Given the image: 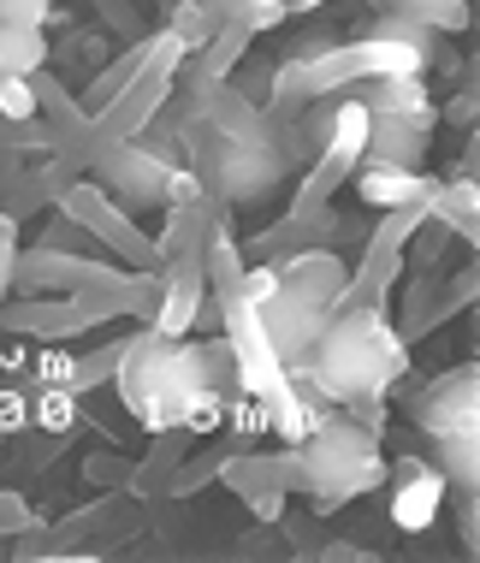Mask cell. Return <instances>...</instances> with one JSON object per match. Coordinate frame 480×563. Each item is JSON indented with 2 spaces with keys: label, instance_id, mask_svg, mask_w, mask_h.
I'll list each match as a JSON object with an SVG mask.
<instances>
[{
  "label": "cell",
  "instance_id": "1",
  "mask_svg": "<svg viewBox=\"0 0 480 563\" xmlns=\"http://www.w3.org/2000/svg\"><path fill=\"white\" fill-rule=\"evenodd\" d=\"M113 391L148 433L160 428H190L197 439L220 433L226 398L237 391L226 332L220 339H167L155 327H137L113 374Z\"/></svg>",
  "mask_w": 480,
  "mask_h": 563
},
{
  "label": "cell",
  "instance_id": "2",
  "mask_svg": "<svg viewBox=\"0 0 480 563\" xmlns=\"http://www.w3.org/2000/svg\"><path fill=\"white\" fill-rule=\"evenodd\" d=\"M291 374H303L338 409L356 398H386L410 374V339L386 321L380 302H350V309H333V321L321 327L314 350Z\"/></svg>",
  "mask_w": 480,
  "mask_h": 563
},
{
  "label": "cell",
  "instance_id": "3",
  "mask_svg": "<svg viewBox=\"0 0 480 563\" xmlns=\"http://www.w3.org/2000/svg\"><path fill=\"white\" fill-rule=\"evenodd\" d=\"M297 468H303L297 493H309L314 516H333V510L356 505V498H368V493H380V486H386L380 433L362 428L356 416H338V409L303 433V445H297Z\"/></svg>",
  "mask_w": 480,
  "mask_h": 563
},
{
  "label": "cell",
  "instance_id": "4",
  "mask_svg": "<svg viewBox=\"0 0 480 563\" xmlns=\"http://www.w3.org/2000/svg\"><path fill=\"white\" fill-rule=\"evenodd\" d=\"M172 166H185V161H178L167 143H155V136L143 131V136H125V143H108L89 173L101 178V190H108L125 214H148V208H167Z\"/></svg>",
  "mask_w": 480,
  "mask_h": 563
},
{
  "label": "cell",
  "instance_id": "5",
  "mask_svg": "<svg viewBox=\"0 0 480 563\" xmlns=\"http://www.w3.org/2000/svg\"><path fill=\"white\" fill-rule=\"evenodd\" d=\"M59 214H66L71 225H83L89 238L101 243L108 255H119L125 267H160V243L137 225V214H125V208L113 202L101 185H89V178H71L66 190L54 196Z\"/></svg>",
  "mask_w": 480,
  "mask_h": 563
},
{
  "label": "cell",
  "instance_id": "6",
  "mask_svg": "<svg viewBox=\"0 0 480 563\" xmlns=\"http://www.w3.org/2000/svg\"><path fill=\"white\" fill-rule=\"evenodd\" d=\"M386 486H392V493H386V510H392L398 534H427L445 510V493H451V481H445L439 463H427V456H398V463H386Z\"/></svg>",
  "mask_w": 480,
  "mask_h": 563
},
{
  "label": "cell",
  "instance_id": "7",
  "mask_svg": "<svg viewBox=\"0 0 480 563\" xmlns=\"http://www.w3.org/2000/svg\"><path fill=\"white\" fill-rule=\"evenodd\" d=\"M410 416L427 439H445V433H480V368L462 362V368L439 374L433 386H422L410 398Z\"/></svg>",
  "mask_w": 480,
  "mask_h": 563
},
{
  "label": "cell",
  "instance_id": "8",
  "mask_svg": "<svg viewBox=\"0 0 480 563\" xmlns=\"http://www.w3.org/2000/svg\"><path fill=\"white\" fill-rule=\"evenodd\" d=\"M0 327H7L12 339L66 344V339H78V332L101 327V321L83 309V302H71V297H19V302H0Z\"/></svg>",
  "mask_w": 480,
  "mask_h": 563
},
{
  "label": "cell",
  "instance_id": "9",
  "mask_svg": "<svg viewBox=\"0 0 480 563\" xmlns=\"http://www.w3.org/2000/svg\"><path fill=\"white\" fill-rule=\"evenodd\" d=\"M255 314H261V332H267V344L279 350V362L284 368H297V362L314 350V339H321V327L333 321L326 309H314V302H297L291 291H274L267 302H255Z\"/></svg>",
  "mask_w": 480,
  "mask_h": 563
},
{
  "label": "cell",
  "instance_id": "10",
  "mask_svg": "<svg viewBox=\"0 0 480 563\" xmlns=\"http://www.w3.org/2000/svg\"><path fill=\"white\" fill-rule=\"evenodd\" d=\"M226 493L249 498V493H297V481H303V468H297V445L284 451H226L220 456V475H214Z\"/></svg>",
  "mask_w": 480,
  "mask_h": 563
},
{
  "label": "cell",
  "instance_id": "11",
  "mask_svg": "<svg viewBox=\"0 0 480 563\" xmlns=\"http://www.w3.org/2000/svg\"><path fill=\"white\" fill-rule=\"evenodd\" d=\"M279 291H291L297 302H314V309L333 314L338 297H344V279H350V267L338 262L333 250H297V255H279Z\"/></svg>",
  "mask_w": 480,
  "mask_h": 563
},
{
  "label": "cell",
  "instance_id": "12",
  "mask_svg": "<svg viewBox=\"0 0 480 563\" xmlns=\"http://www.w3.org/2000/svg\"><path fill=\"white\" fill-rule=\"evenodd\" d=\"M350 96L380 119H410V125H422V131L439 125V101L427 96L422 78H368V84H356Z\"/></svg>",
  "mask_w": 480,
  "mask_h": 563
},
{
  "label": "cell",
  "instance_id": "13",
  "mask_svg": "<svg viewBox=\"0 0 480 563\" xmlns=\"http://www.w3.org/2000/svg\"><path fill=\"white\" fill-rule=\"evenodd\" d=\"M356 196H362L368 208H410V202H433V190H439V178L427 173H410V166H380V161H362L350 173Z\"/></svg>",
  "mask_w": 480,
  "mask_h": 563
},
{
  "label": "cell",
  "instance_id": "14",
  "mask_svg": "<svg viewBox=\"0 0 480 563\" xmlns=\"http://www.w3.org/2000/svg\"><path fill=\"white\" fill-rule=\"evenodd\" d=\"M427 136H433V131L410 125V119H380V113H368V155H362V161L410 166V173H422V161H427Z\"/></svg>",
  "mask_w": 480,
  "mask_h": 563
},
{
  "label": "cell",
  "instance_id": "15",
  "mask_svg": "<svg viewBox=\"0 0 480 563\" xmlns=\"http://www.w3.org/2000/svg\"><path fill=\"white\" fill-rule=\"evenodd\" d=\"M427 220L445 225V232L462 238V243H480V185L462 173L439 178V190H433V202H427Z\"/></svg>",
  "mask_w": 480,
  "mask_h": 563
},
{
  "label": "cell",
  "instance_id": "16",
  "mask_svg": "<svg viewBox=\"0 0 480 563\" xmlns=\"http://www.w3.org/2000/svg\"><path fill=\"white\" fill-rule=\"evenodd\" d=\"M403 250H362V267L344 279V297H338V309H350V302H386V291L403 279Z\"/></svg>",
  "mask_w": 480,
  "mask_h": 563
},
{
  "label": "cell",
  "instance_id": "17",
  "mask_svg": "<svg viewBox=\"0 0 480 563\" xmlns=\"http://www.w3.org/2000/svg\"><path fill=\"white\" fill-rule=\"evenodd\" d=\"M148 54H155V36H143V42H131L125 54H113L108 66H101L96 78H89V89H83V96H78V101H83V113L96 119L101 108H108V101L119 96V89H125V84H131V78H137V71L148 66Z\"/></svg>",
  "mask_w": 480,
  "mask_h": 563
},
{
  "label": "cell",
  "instance_id": "18",
  "mask_svg": "<svg viewBox=\"0 0 480 563\" xmlns=\"http://www.w3.org/2000/svg\"><path fill=\"white\" fill-rule=\"evenodd\" d=\"M433 463L457 493H480V433H445L433 439Z\"/></svg>",
  "mask_w": 480,
  "mask_h": 563
},
{
  "label": "cell",
  "instance_id": "19",
  "mask_svg": "<svg viewBox=\"0 0 480 563\" xmlns=\"http://www.w3.org/2000/svg\"><path fill=\"white\" fill-rule=\"evenodd\" d=\"M202 7L214 24H237V30H249V36H267V30H279L291 19L284 0H202Z\"/></svg>",
  "mask_w": 480,
  "mask_h": 563
},
{
  "label": "cell",
  "instance_id": "20",
  "mask_svg": "<svg viewBox=\"0 0 480 563\" xmlns=\"http://www.w3.org/2000/svg\"><path fill=\"white\" fill-rule=\"evenodd\" d=\"M226 451H249L261 433H274V416H267V404L261 398H249V391H232L226 398Z\"/></svg>",
  "mask_w": 480,
  "mask_h": 563
},
{
  "label": "cell",
  "instance_id": "21",
  "mask_svg": "<svg viewBox=\"0 0 480 563\" xmlns=\"http://www.w3.org/2000/svg\"><path fill=\"white\" fill-rule=\"evenodd\" d=\"M0 59H7L12 78H30V71H42V66H48V30L0 24Z\"/></svg>",
  "mask_w": 480,
  "mask_h": 563
},
{
  "label": "cell",
  "instance_id": "22",
  "mask_svg": "<svg viewBox=\"0 0 480 563\" xmlns=\"http://www.w3.org/2000/svg\"><path fill=\"white\" fill-rule=\"evenodd\" d=\"M125 344H131V332H125V339H108V344L83 350V356H78V368H71V391H78V398H89L96 386H113L119 362H125Z\"/></svg>",
  "mask_w": 480,
  "mask_h": 563
},
{
  "label": "cell",
  "instance_id": "23",
  "mask_svg": "<svg viewBox=\"0 0 480 563\" xmlns=\"http://www.w3.org/2000/svg\"><path fill=\"white\" fill-rule=\"evenodd\" d=\"M392 12H403V19H415V24H427L433 36H462L469 30V0H398Z\"/></svg>",
  "mask_w": 480,
  "mask_h": 563
},
{
  "label": "cell",
  "instance_id": "24",
  "mask_svg": "<svg viewBox=\"0 0 480 563\" xmlns=\"http://www.w3.org/2000/svg\"><path fill=\"white\" fill-rule=\"evenodd\" d=\"M220 456H226V445H208V451L190 445V456L172 468V481H167V498H197L202 486H214V475H220Z\"/></svg>",
  "mask_w": 480,
  "mask_h": 563
},
{
  "label": "cell",
  "instance_id": "25",
  "mask_svg": "<svg viewBox=\"0 0 480 563\" xmlns=\"http://www.w3.org/2000/svg\"><path fill=\"white\" fill-rule=\"evenodd\" d=\"M167 30L185 42V54H197V48H208V36H214L220 24L208 19L202 0H172V7H167Z\"/></svg>",
  "mask_w": 480,
  "mask_h": 563
},
{
  "label": "cell",
  "instance_id": "26",
  "mask_svg": "<svg viewBox=\"0 0 480 563\" xmlns=\"http://www.w3.org/2000/svg\"><path fill=\"white\" fill-rule=\"evenodd\" d=\"M427 225V202H410V208H386V220L373 225V238H368V250H403L415 232Z\"/></svg>",
  "mask_w": 480,
  "mask_h": 563
},
{
  "label": "cell",
  "instance_id": "27",
  "mask_svg": "<svg viewBox=\"0 0 480 563\" xmlns=\"http://www.w3.org/2000/svg\"><path fill=\"white\" fill-rule=\"evenodd\" d=\"M368 36H386V42H403V48H415V54H427V59H439V36H433L427 24H415V19H403V12H380V19L368 24Z\"/></svg>",
  "mask_w": 480,
  "mask_h": 563
},
{
  "label": "cell",
  "instance_id": "28",
  "mask_svg": "<svg viewBox=\"0 0 480 563\" xmlns=\"http://www.w3.org/2000/svg\"><path fill=\"white\" fill-rule=\"evenodd\" d=\"M0 119H7V125H30V119H36V89H30V78L0 71Z\"/></svg>",
  "mask_w": 480,
  "mask_h": 563
},
{
  "label": "cell",
  "instance_id": "29",
  "mask_svg": "<svg viewBox=\"0 0 480 563\" xmlns=\"http://www.w3.org/2000/svg\"><path fill=\"white\" fill-rule=\"evenodd\" d=\"M71 368H78V350L48 344L36 362H30V386H71Z\"/></svg>",
  "mask_w": 480,
  "mask_h": 563
},
{
  "label": "cell",
  "instance_id": "30",
  "mask_svg": "<svg viewBox=\"0 0 480 563\" xmlns=\"http://www.w3.org/2000/svg\"><path fill=\"white\" fill-rule=\"evenodd\" d=\"M83 481H89V486H125V481H131V456H119V451H89V456H83Z\"/></svg>",
  "mask_w": 480,
  "mask_h": 563
},
{
  "label": "cell",
  "instance_id": "31",
  "mask_svg": "<svg viewBox=\"0 0 480 563\" xmlns=\"http://www.w3.org/2000/svg\"><path fill=\"white\" fill-rule=\"evenodd\" d=\"M30 433V379L24 386H0V439Z\"/></svg>",
  "mask_w": 480,
  "mask_h": 563
},
{
  "label": "cell",
  "instance_id": "32",
  "mask_svg": "<svg viewBox=\"0 0 480 563\" xmlns=\"http://www.w3.org/2000/svg\"><path fill=\"white\" fill-rule=\"evenodd\" d=\"M12 267H19V214H0V302L12 291Z\"/></svg>",
  "mask_w": 480,
  "mask_h": 563
},
{
  "label": "cell",
  "instance_id": "33",
  "mask_svg": "<svg viewBox=\"0 0 480 563\" xmlns=\"http://www.w3.org/2000/svg\"><path fill=\"white\" fill-rule=\"evenodd\" d=\"M457 534H462V552H480V505H475V493H457Z\"/></svg>",
  "mask_w": 480,
  "mask_h": 563
},
{
  "label": "cell",
  "instance_id": "34",
  "mask_svg": "<svg viewBox=\"0 0 480 563\" xmlns=\"http://www.w3.org/2000/svg\"><path fill=\"white\" fill-rule=\"evenodd\" d=\"M24 522H30V505H24L19 493H0V540H7V534H19Z\"/></svg>",
  "mask_w": 480,
  "mask_h": 563
},
{
  "label": "cell",
  "instance_id": "35",
  "mask_svg": "<svg viewBox=\"0 0 480 563\" xmlns=\"http://www.w3.org/2000/svg\"><path fill=\"white\" fill-rule=\"evenodd\" d=\"M284 498H291V493H249L244 505H249L255 522H279V516H284Z\"/></svg>",
  "mask_w": 480,
  "mask_h": 563
},
{
  "label": "cell",
  "instance_id": "36",
  "mask_svg": "<svg viewBox=\"0 0 480 563\" xmlns=\"http://www.w3.org/2000/svg\"><path fill=\"white\" fill-rule=\"evenodd\" d=\"M314 558H333V563H362V558H373L368 545H356V540H321L314 545Z\"/></svg>",
  "mask_w": 480,
  "mask_h": 563
},
{
  "label": "cell",
  "instance_id": "37",
  "mask_svg": "<svg viewBox=\"0 0 480 563\" xmlns=\"http://www.w3.org/2000/svg\"><path fill=\"white\" fill-rule=\"evenodd\" d=\"M475 113H480L475 89H462V96H451V101L439 108V119H451V125H475Z\"/></svg>",
  "mask_w": 480,
  "mask_h": 563
},
{
  "label": "cell",
  "instance_id": "38",
  "mask_svg": "<svg viewBox=\"0 0 480 563\" xmlns=\"http://www.w3.org/2000/svg\"><path fill=\"white\" fill-rule=\"evenodd\" d=\"M291 12H314V7H326V0H284Z\"/></svg>",
  "mask_w": 480,
  "mask_h": 563
},
{
  "label": "cell",
  "instance_id": "39",
  "mask_svg": "<svg viewBox=\"0 0 480 563\" xmlns=\"http://www.w3.org/2000/svg\"><path fill=\"white\" fill-rule=\"evenodd\" d=\"M362 7H373V12H392V7H398V0H362Z\"/></svg>",
  "mask_w": 480,
  "mask_h": 563
},
{
  "label": "cell",
  "instance_id": "40",
  "mask_svg": "<svg viewBox=\"0 0 480 563\" xmlns=\"http://www.w3.org/2000/svg\"><path fill=\"white\" fill-rule=\"evenodd\" d=\"M0 71H7V59H0Z\"/></svg>",
  "mask_w": 480,
  "mask_h": 563
}]
</instances>
